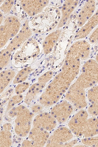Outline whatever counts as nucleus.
Wrapping results in <instances>:
<instances>
[{
  "label": "nucleus",
  "mask_w": 98,
  "mask_h": 147,
  "mask_svg": "<svg viewBox=\"0 0 98 147\" xmlns=\"http://www.w3.org/2000/svg\"><path fill=\"white\" fill-rule=\"evenodd\" d=\"M29 13H30V11H29Z\"/></svg>",
  "instance_id": "obj_38"
},
{
  "label": "nucleus",
  "mask_w": 98,
  "mask_h": 147,
  "mask_svg": "<svg viewBox=\"0 0 98 147\" xmlns=\"http://www.w3.org/2000/svg\"><path fill=\"white\" fill-rule=\"evenodd\" d=\"M80 70L77 66L64 64L61 71L55 77L41 94L44 100L51 105L58 102L77 78Z\"/></svg>",
  "instance_id": "obj_2"
},
{
  "label": "nucleus",
  "mask_w": 98,
  "mask_h": 147,
  "mask_svg": "<svg viewBox=\"0 0 98 147\" xmlns=\"http://www.w3.org/2000/svg\"><path fill=\"white\" fill-rule=\"evenodd\" d=\"M51 28H50V30H51Z\"/></svg>",
  "instance_id": "obj_37"
},
{
  "label": "nucleus",
  "mask_w": 98,
  "mask_h": 147,
  "mask_svg": "<svg viewBox=\"0 0 98 147\" xmlns=\"http://www.w3.org/2000/svg\"><path fill=\"white\" fill-rule=\"evenodd\" d=\"M79 2V1H67L64 4L63 8L64 18L62 21L63 22V25L66 24V21L68 20L69 15L77 6Z\"/></svg>",
  "instance_id": "obj_16"
},
{
  "label": "nucleus",
  "mask_w": 98,
  "mask_h": 147,
  "mask_svg": "<svg viewBox=\"0 0 98 147\" xmlns=\"http://www.w3.org/2000/svg\"><path fill=\"white\" fill-rule=\"evenodd\" d=\"M11 125L9 123L3 125L1 131V147L10 146L11 144V134L10 131Z\"/></svg>",
  "instance_id": "obj_15"
},
{
  "label": "nucleus",
  "mask_w": 98,
  "mask_h": 147,
  "mask_svg": "<svg viewBox=\"0 0 98 147\" xmlns=\"http://www.w3.org/2000/svg\"><path fill=\"white\" fill-rule=\"evenodd\" d=\"M25 24H24L23 25L24 26H25Z\"/></svg>",
  "instance_id": "obj_33"
},
{
  "label": "nucleus",
  "mask_w": 98,
  "mask_h": 147,
  "mask_svg": "<svg viewBox=\"0 0 98 147\" xmlns=\"http://www.w3.org/2000/svg\"><path fill=\"white\" fill-rule=\"evenodd\" d=\"M23 6H25V4H24L23 5Z\"/></svg>",
  "instance_id": "obj_30"
},
{
  "label": "nucleus",
  "mask_w": 98,
  "mask_h": 147,
  "mask_svg": "<svg viewBox=\"0 0 98 147\" xmlns=\"http://www.w3.org/2000/svg\"><path fill=\"white\" fill-rule=\"evenodd\" d=\"M80 143L83 147H98V134L84 138L81 140Z\"/></svg>",
  "instance_id": "obj_18"
},
{
  "label": "nucleus",
  "mask_w": 98,
  "mask_h": 147,
  "mask_svg": "<svg viewBox=\"0 0 98 147\" xmlns=\"http://www.w3.org/2000/svg\"><path fill=\"white\" fill-rule=\"evenodd\" d=\"M91 46L89 42L84 40H77L72 45L69 51L82 60L87 59L90 55Z\"/></svg>",
  "instance_id": "obj_10"
},
{
  "label": "nucleus",
  "mask_w": 98,
  "mask_h": 147,
  "mask_svg": "<svg viewBox=\"0 0 98 147\" xmlns=\"http://www.w3.org/2000/svg\"><path fill=\"white\" fill-rule=\"evenodd\" d=\"M18 20H16V22H18Z\"/></svg>",
  "instance_id": "obj_32"
},
{
  "label": "nucleus",
  "mask_w": 98,
  "mask_h": 147,
  "mask_svg": "<svg viewBox=\"0 0 98 147\" xmlns=\"http://www.w3.org/2000/svg\"><path fill=\"white\" fill-rule=\"evenodd\" d=\"M55 23H57V22H55Z\"/></svg>",
  "instance_id": "obj_42"
},
{
  "label": "nucleus",
  "mask_w": 98,
  "mask_h": 147,
  "mask_svg": "<svg viewBox=\"0 0 98 147\" xmlns=\"http://www.w3.org/2000/svg\"><path fill=\"white\" fill-rule=\"evenodd\" d=\"M87 111L81 109L74 115L68 123V128L78 137L88 138L98 134V118L89 117Z\"/></svg>",
  "instance_id": "obj_3"
},
{
  "label": "nucleus",
  "mask_w": 98,
  "mask_h": 147,
  "mask_svg": "<svg viewBox=\"0 0 98 147\" xmlns=\"http://www.w3.org/2000/svg\"><path fill=\"white\" fill-rule=\"evenodd\" d=\"M16 76L14 71L6 70L2 71L1 73L0 78V92L1 94L3 92L10 83L13 81Z\"/></svg>",
  "instance_id": "obj_14"
},
{
  "label": "nucleus",
  "mask_w": 98,
  "mask_h": 147,
  "mask_svg": "<svg viewBox=\"0 0 98 147\" xmlns=\"http://www.w3.org/2000/svg\"><path fill=\"white\" fill-rule=\"evenodd\" d=\"M98 83V64L90 59L82 66L80 75L66 93L65 98L75 108L83 109L87 105L86 91Z\"/></svg>",
  "instance_id": "obj_1"
},
{
  "label": "nucleus",
  "mask_w": 98,
  "mask_h": 147,
  "mask_svg": "<svg viewBox=\"0 0 98 147\" xmlns=\"http://www.w3.org/2000/svg\"><path fill=\"white\" fill-rule=\"evenodd\" d=\"M44 4H46V2H44Z\"/></svg>",
  "instance_id": "obj_34"
},
{
  "label": "nucleus",
  "mask_w": 98,
  "mask_h": 147,
  "mask_svg": "<svg viewBox=\"0 0 98 147\" xmlns=\"http://www.w3.org/2000/svg\"><path fill=\"white\" fill-rule=\"evenodd\" d=\"M26 29L28 30V27H27V28H26Z\"/></svg>",
  "instance_id": "obj_31"
},
{
  "label": "nucleus",
  "mask_w": 98,
  "mask_h": 147,
  "mask_svg": "<svg viewBox=\"0 0 98 147\" xmlns=\"http://www.w3.org/2000/svg\"><path fill=\"white\" fill-rule=\"evenodd\" d=\"M22 13H23V14H24V11H23V12H22Z\"/></svg>",
  "instance_id": "obj_36"
},
{
  "label": "nucleus",
  "mask_w": 98,
  "mask_h": 147,
  "mask_svg": "<svg viewBox=\"0 0 98 147\" xmlns=\"http://www.w3.org/2000/svg\"><path fill=\"white\" fill-rule=\"evenodd\" d=\"M1 31H2V30H3V28H2L1 29Z\"/></svg>",
  "instance_id": "obj_26"
},
{
  "label": "nucleus",
  "mask_w": 98,
  "mask_h": 147,
  "mask_svg": "<svg viewBox=\"0 0 98 147\" xmlns=\"http://www.w3.org/2000/svg\"><path fill=\"white\" fill-rule=\"evenodd\" d=\"M45 85L38 81L31 85L26 94L25 102L27 105H29L31 102L34 100L38 95L41 92Z\"/></svg>",
  "instance_id": "obj_13"
},
{
  "label": "nucleus",
  "mask_w": 98,
  "mask_h": 147,
  "mask_svg": "<svg viewBox=\"0 0 98 147\" xmlns=\"http://www.w3.org/2000/svg\"><path fill=\"white\" fill-rule=\"evenodd\" d=\"M15 14L16 16H17V14L16 13H15Z\"/></svg>",
  "instance_id": "obj_29"
},
{
  "label": "nucleus",
  "mask_w": 98,
  "mask_h": 147,
  "mask_svg": "<svg viewBox=\"0 0 98 147\" xmlns=\"http://www.w3.org/2000/svg\"><path fill=\"white\" fill-rule=\"evenodd\" d=\"M89 41L92 44H95L98 42V26L93 31L89 37Z\"/></svg>",
  "instance_id": "obj_23"
},
{
  "label": "nucleus",
  "mask_w": 98,
  "mask_h": 147,
  "mask_svg": "<svg viewBox=\"0 0 98 147\" xmlns=\"http://www.w3.org/2000/svg\"><path fill=\"white\" fill-rule=\"evenodd\" d=\"M43 17L42 16H41V18H42Z\"/></svg>",
  "instance_id": "obj_40"
},
{
  "label": "nucleus",
  "mask_w": 98,
  "mask_h": 147,
  "mask_svg": "<svg viewBox=\"0 0 98 147\" xmlns=\"http://www.w3.org/2000/svg\"><path fill=\"white\" fill-rule=\"evenodd\" d=\"M97 1V2H98V1Z\"/></svg>",
  "instance_id": "obj_39"
},
{
  "label": "nucleus",
  "mask_w": 98,
  "mask_h": 147,
  "mask_svg": "<svg viewBox=\"0 0 98 147\" xmlns=\"http://www.w3.org/2000/svg\"><path fill=\"white\" fill-rule=\"evenodd\" d=\"M1 70H2L8 63L11 55L10 51L5 49L1 52Z\"/></svg>",
  "instance_id": "obj_20"
},
{
  "label": "nucleus",
  "mask_w": 98,
  "mask_h": 147,
  "mask_svg": "<svg viewBox=\"0 0 98 147\" xmlns=\"http://www.w3.org/2000/svg\"><path fill=\"white\" fill-rule=\"evenodd\" d=\"M32 112L37 113L41 111L43 109L42 106L39 105H35L31 108Z\"/></svg>",
  "instance_id": "obj_24"
},
{
  "label": "nucleus",
  "mask_w": 98,
  "mask_h": 147,
  "mask_svg": "<svg viewBox=\"0 0 98 147\" xmlns=\"http://www.w3.org/2000/svg\"><path fill=\"white\" fill-rule=\"evenodd\" d=\"M74 134L69 128H59L53 132L49 138L46 146L64 147L68 142L72 140Z\"/></svg>",
  "instance_id": "obj_5"
},
{
  "label": "nucleus",
  "mask_w": 98,
  "mask_h": 147,
  "mask_svg": "<svg viewBox=\"0 0 98 147\" xmlns=\"http://www.w3.org/2000/svg\"><path fill=\"white\" fill-rule=\"evenodd\" d=\"M96 1H88L85 2L79 13L78 26L81 28L95 13L96 9Z\"/></svg>",
  "instance_id": "obj_12"
},
{
  "label": "nucleus",
  "mask_w": 98,
  "mask_h": 147,
  "mask_svg": "<svg viewBox=\"0 0 98 147\" xmlns=\"http://www.w3.org/2000/svg\"><path fill=\"white\" fill-rule=\"evenodd\" d=\"M22 32V30H21V31H20V32Z\"/></svg>",
  "instance_id": "obj_35"
},
{
  "label": "nucleus",
  "mask_w": 98,
  "mask_h": 147,
  "mask_svg": "<svg viewBox=\"0 0 98 147\" xmlns=\"http://www.w3.org/2000/svg\"><path fill=\"white\" fill-rule=\"evenodd\" d=\"M24 96L22 94H16L9 99L6 107V111H9L16 104L20 103L23 100Z\"/></svg>",
  "instance_id": "obj_19"
},
{
  "label": "nucleus",
  "mask_w": 98,
  "mask_h": 147,
  "mask_svg": "<svg viewBox=\"0 0 98 147\" xmlns=\"http://www.w3.org/2000/svg\"><path fill=\"white\" fill-rule=\"evenodd\" d=\"M11 21H12L11 20H9V22H11Z\"/></svg>",
  "instance_id": "obj_27"
},
{
  "label": "nucleus",
  "mask_w": 98,
  "mask_h": 147,
  "mask_svg": "<svg viewBox=\"0 0 98 147\" xmlns=\"http://www.w3.org/2000/svg\"><path fill=\"white\" fill-rule=\"evenodd\" d=\"M95 61L98 64V52L96 54V56H95Z\"/></svg>",
  "instance_id": "obj_25"
},
{
  "label": "nucleus",
  "mask_w": 98,
  "mask_h": 147,
  "mask_svg": "<svg viewBox=\"0 0 98 147\" xmlns=\"http://www.w3.org/2000/svg\"><path fill=\"white\" fill-rule=\"evenodd\" d=\"M74 108L70 102L64 100L56 104L52 108L51 115L59 124H63L65 123L72 115Z\"/></svg>",
  "instance_id": "obj_6"
},
{
  "label": "nucleus",
  "mask_w": 98,
  "mask_h": 147,
  "mask_svg": "<svg viewBox=\"0 0 98 147\" xmlns=\"http://www.w3.org/2000/svg\"><path fill=\"white\" fill-rule=\"evenodd\" d=\"M98 26V9L91 17L77 32L74 38L75 41L87 37Z\"/></svg>",
  "instance_id": "obj_9"
},
{
  "label": "nucleus",
  "mask_w": 98,
  "mask_h": 147,
  "mask_svg": "<svg viewBox=\"0 0 98 147\" xmlns=\"http://www.w3.org/2000/svg\"><path fill=\"white\" fill-rule=\"evenodd\" d=\"M87 111L92 117H98V85L91 88L87 92Z\"/></svg>",
  "instance_id": "obj_11"
},
{
  "label": "nucleus",
  "mask_w": 98,
  "mask_h": 147,
  "mask_svg": "<svg viewBox=\"0 0 98 147\" xmlns=\"http://www.w3.org/2000/svg\"><path fill=\"white\" fill-rule=\"evenodd\" d=\"M49 137V133L41 128L33 127L28 135L29 140H25L23 146L43 147L47 143Z\"/></svg>",
  "instance_id": "obj_7"
},
{
  "label": "nucleus",
  "mask_w": 98,
  "mask_h": 147,
  "mask_svg": "<svg viewBox=\"0 0 98 147\" xmlns=\"http://www.w3.org/2000/svg\"><path fill=\"white\" fill-rule=\"evenodd\" d=\"M39 32H40V30H39Z\"/></svg>",
  "instance_id": "obj_41"
},
{
  "label": "nucleus",
  "mask_w": 98,
  "mask_h": 147,
  "mask_svg": "<svg viewBox=\"0 0 98 147\" xmlns=\"http://www.w3.org/2000/svg\"><path fill=\"white\" fill-rule=\"evenodd\" d=\"M24 17H25V16H22V18H24Z\"/></svg>",
  "instance_id": "obj_28"
},
{
  "label": "nucleus",
  "mask_w": 98,
  "mask_h": 147,
  "mask_svg": "<svg viewBox=\"0 0 98 147\" xmlns=\"http://www.w3.org/2000/svg\"><path fill=\"white\" fill-rule=\"evenodd\" d=\"M32 71V69L30 67L23 69L16 75L13 80V84H18L25 82L29 77Z\"/></svg>",
  "instance_id": "obj_17"
},
{
  "label": "nucleus",
  "mask_w": 98,
  "mask_h": 147,
  "mask_svg": "<svg viewBox=\"0 0 98 147\" xmlns=\"http://www.w3.org/2000/svg\"><path fill=\"white\" fill-rule=\"evenodd\" d=\"M57 122L56 119L51 115L44 113H39L35 117L32 125L33 127L51 131L56 127Z\"/></svg>",
  "instance_id": "obj_8"
},
{
  "label": "nucleus",
  "mask_w": 98,
  "mask_h": 147,
  "mask_svg": "<svg viewBox=\"0 0 98 147\" xmlns=\"http://www.w3.org/2000/svg\"><path fill=\"white\" fill-rule=\"evenodd\" d=\"M8 115L15 119V131L20 137H25L30 132L34 114L25 106L20 105L9 111Z\"/></svg>",
  "instance_id": "obj_4"
},
{
  "label": "nucleus",
  "mask_w": 98,
  "mask_h": 147,
  "mask_svg": "<svg viewBox=\"0 0 98 147\" xmlns=\"http://www.w3.org/2000/svg\"><path fill=\"white\" fill-rule=\"evenodd\" d=\"M29 83L27 82H24L18 84L15 90L16 94H22L29 88Z\"/></svg>",
  "instance_id": "obj_21"
},
{
  "label": "nucleus",
  "mask_w": 98,
  "mask_h": 147,
  "mask_svg": "<svg viewBox=\"0 0 98 147\" xmlns=\"http://www.w3.org/2000/svg\"><path fill=\"white\" fill-rule=\"evenodd\" d=\"M53 73L51 71H48L38 78V81L46 85L53 77Z\"/></svg>",
  "instance_id": "obj_22"
}]
</instances>
